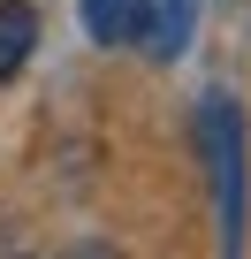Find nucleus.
<instances>
[{"label":"nucleus","mask_w":251,"mask_h":259,"mask_svg":"<svg viewBox=\"0 0 251 259\" xmlns=\"http://www.w3.org/2000/svg\"><path fill=\"white\" fill-rule=\"evenodd\" d=\"M198 145L213 160V198H221V251H243V114L228 92L198 99Z\"/></svg>","instance_id":"nucleus-1"},{"label":"nucleus","mask_w":251,"mask_h":259,"mask_svg":"<svg viewBox=\"0 0 251 259\" xmlns=\"http://www.w3.org/2000/svg\"><path fill=\"white\" fill-rule=\"evenodd\" d=\"M84 31H91L99 46L145 38V0H84Z\"/></svg>","instance_id":"nucleus-4"},{"label":"nucleus","mask_w":251,"mask_h":259,"mask_svg":"<svg viewBox=\"0 0 251 259\" xmlns=\"http://www.w3.org/2000/svg\"><path fill=\"white\" fill-rule=\"evenodd\" d=\"M38 46V8L31 0H0V84H8Z\"/></svg>","instance_id":"nucleus-3"},{"label":"nucleus","mask_w":251,"mask_h":259,"mask_svg":"<svg viewBox=\"0 0 251 259\" xmlns=\"http://www.w3.org/2000/svg\"><path fill=\"white\" fill-rule=\"evenodd\" d=\"M198 31V0H145V54L153 61H175Z\"/></svg>","instance_id":"nucleus-2"}]
</instances>
